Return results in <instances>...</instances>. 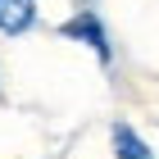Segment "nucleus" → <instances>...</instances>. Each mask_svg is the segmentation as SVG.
<instances>
[{"label":"nucleus","mask_w":159,"mask_h":159,"mask_svg":"<svg viewBox=\"0 0 159 159\" xmlns=\"http://www.w3.org/2000/svg\"><path fill=\"white\" fill-rule=\"evenodd\" d=\"M37 18V0H0V32H23Z\"/></svg>","instance_id":"f03ea898"},{"label":"nucleus","mask_w":159,"mask_h":159,"mask_svg":"<svg viewBox=\"0 0 159 159\" xmlns=\"http://www.w3.org/2000/svg\"><path fill=\"white\" fill-rule=\"evenodd\" d=\"M64 37H73V41H86V46L96 50L100 59H109V41H105V32H100L96 14H77V18H68V23H64Z\"/></svg>","instance_id":"f257e3e1"},{"label":"nucleus","mask_w":159,"mask_h":159,"mask_svg":"<svg viewBox=\"0 0 159 159\" xmlns=\"http://www.w3.org/2000/svg\"><path fill=\"white\" fill-rule=\"evenodd\" d=\"M114 150H118V159H155L150 146L127 127V123H114Z\"/></svg>","instance_id":"7ed1b4c3"}]
</instances>
